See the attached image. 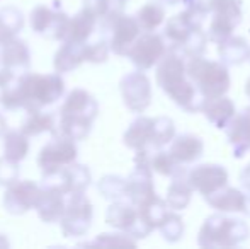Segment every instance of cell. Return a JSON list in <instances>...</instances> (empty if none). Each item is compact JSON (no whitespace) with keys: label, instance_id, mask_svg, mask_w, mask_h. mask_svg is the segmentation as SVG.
<instances>
[{"label":"cell","instance_id":"1","mask_svg":"<svg viewBox=\"0 0 250 249\" xmlns=\"http://www.w3.org/2000/svg\"><path fill=\"white\" fill-rule=\"evenodd\" d=\"M157 84L179 108L188 113H199L206 99L198 91L186 70V57L174 50H168L158 62Z\"/></svg>","mask_w":250,"mask_h":249},{"label":"cell","instance_id":"2","mask_svg":"<svg viewBox=\"0 0 250 249\" xmlns=\"http://www.w3.org/2000/svg\"><path fill=\"white\" fill-rule=\"evenodd\" d=\"M65 82L58 75H33L27 73L16 79L0 97V103L7 110L26 108V110H40L46 104L55 103L62 97Z\"/></svg>","mask_w":250,"mask_h":249},{"label":"cell","instance_id":"3","mask_svg":"<svg viewBox=\"0 0 250 249\" xmlns=\"http://www.w3.org/2000/svg\"><path fill=\"white\" fill-rule=\"evenodd\" d=\"M97 111L99 106L87 91H72L60 110V130L72 140L85 138L92 128Z\"/></svg>","mask_w":250,"mask_h":249},{"label":"cell","instance_id":"4","mask_svg":"<svg viewBox=\"0 0 250 249\" xmlns=\"http://www.w3.org/2000/svg\"><path fill=\"white\" fill-rule=\"evenodd\" d=\"M250 227L244 219L227 217L223 213L209 215L199 229L198 244L201 248H235L247 241Z\"/></svg>","mask_w":250,"mask_h":249},{"label":"cell","instance_id":"5","mask_svg":"<svg viewBox=\"0 0 250 249\" xmlns=\"http://www.w3.org/2000/svg\"><path fill=\"white\" fill-rule=\"evenodd\" d=\"M189 79L194 82L204 99L225 96L230 89V72L223 62L208 60L201 57H189L186 60Z\"/></svg>","mask_w":250,"mask_h":249},{"label":"cell","instance_id":"6","mask_svg":"<svg viewBox=\"0 0 250 249\" xmlns=\"http://www.w3.org/2000/svg\"><path fill=\"white\" fill-rule=\"evenodd\" d=\"M189 5H196L204 14H211L208 26V40L221 43L233 34L242 23V0H192Z\"/></svg>","mask_w":250,"mask_h":249},{"label":"cell","instance_id":"7","mask_svg":"<svg viewBox=\"0 0 250 249\" xmlns=\"http://www.w3.org/2000/svg\"><path fill=\"white\" fill-rule=\"evenodd\" d=\"M102 29L107 34V41L112 53L121 55V57L128 55L129 48L142 34V27H140L136 17L125 16L123 12H116L104 17Z\"/></svg>","mask_w":250,"mask_h":249},{"label":"cell","instance_id":"8","mask_svg":"<svg viewBox=\"0 0 250 249\" xmlns=\"http://www.w3.org/2000/svg\"><path fill=\"white\" fill-rule=\"evenodd\" d=\"M204 19H206V14L196 5H186L182 12L172 16L164 27V38L168 45V50L179 53L188 38L194 31L203 29Z\"/></svg>","mask_w":250,"mask_h":249},{"label":"cell","instance_id":"9","mask_svg":"<svg viewBox=\"0 0 250 249\" xmlns=\"http://www.w3.org/2000/svg\"><path fill=\"white\" fill-rule=\"evenodd\" d=\"M105 222L111 227H114V229L129 234L135 239H143L150 232H153V229L145 222L142 213L138 212V208L131 202L125 203L116 200V203H112L107 208Z\"/></svg>","mask_w":250,"mask_h":249},{"label":"cell","instance_id":"10","mask_svg":"<svg viewBox=\"0 0 250 249\" xmlns=\"http://www.w3.org/2000/svg\"><path fill=\"white\" fill-rule=\"evenodd\" d=\"M168 51V45L165 41L164 34H157L153 31H145L138 36V40L133 43L126 57L131 60L133 65L138 70H150L157 65L165 53Z\"/></svg>","mask_w":250,"mask_h":249},{"label":"cell","instance_id":"11","mask_svg":"<svg viewBox=\"0 0 250 249\" xmlns=\"http://www.w3.org/2000/svg\"><path fill=\"white\" fill-rule=\"evenodd\" d=\"M92 222V205L83 193H70L65 213L62 217V229L68 237L83 236Z\"/></svg>","mask_w":250,"mask_h":249},{"label":"cell","instance_id":"12","mask_svg":"<svg viewBox=\"0 0 250 249\" xmlns=\"http://www.w3.org/2000/svg\"><path fill=\"white\" fill-rule=\"evenodd\" d=\"M123 101L133 113H143L151 103V84L143 70L125 75L119 82Z\"/></svg>","mask_w":250,"mask_h":249},{"label":"cell","instance_id":"13","mask_svg":"<svg viewBox=\"0 0 250 249\" xmlns=\"http://www.w3.org/2000/svg\"><path fill=\"white\" fill-rule=\"evenodd\" d=\"M75 159H77L75 140L63 135L60 138H55L41 150L40 157H38V164H40V167L43 169L44 174H51L63 169V167L70 166V164H73Z\"/></svg>","mask_w":250,"mask_h":249},{"label":"cell","instance_id":"14","mask_svg":"<svg viewBox=\"0 0 250 249\" xmlns=\"http://www.w3.org/2000/svg\"><path fill=\"white\" fill-rule=\"evenodd\" d=\"M188 180L194 191L208 196L228 184V171L220 164H199L188 171Z\"/></svg>","mask_w":250,"mask_h":249},{"label":"cell","instance_id":"15","mask_svg":"<svg viewBox=\"0 0 250 249\" xmlns=\"http://www.w3.org/2000/svg\"><path fill=\"white\" fill-rule=\"evenodd\" d=\"M153 171L146 166H136L135 171L128 178V195L129 202L138 210L146 208L153 202H157L158 196L153 186Z\"/></svg>","mask_w":250,"mask_h":249},{"label":"cell","instance_id":"16","mask_svg":"<svg viewBox=\"0 0 250 249\" xmlns=\"http://www.w3.org/2000/svg\"><path fill=\"white\" fill-rule=\"evenodd\" d=\"M40 195L41 189L33 181H21V183L10 184V188L5 193V198H3V205H5L7 212L19 215L31 208H36Z\"/></svg>","mask_w":250,"mask_h":249},{"label":"cell","instance_id":"17","mask_svg":"<svg viewBox=\"0 0 250 249\" xmlns=\"http://www.w3.org/2000/svg\"><path fill=\"white\" fill-rule=\"evenodd\" d=\"M68 17L66 14H60L51 10L46 5H40L31 14V26L36 33L43 34L46 38H55V40H63L65 38V29Z\"/></svg>","mask_w":250,"mask_h":249},{"label":"cell","instance_id":"18","mask_svg":"<svg viewBox=\"0 0 250 249\" xmlns=\"http://www.w3.org/2000/svg\"><path fill=\"white\" fill-rule=\"evenodd\" d=\"M225 133L233 150V157L242 159L250 150V106L235 114L233 120L225 128Z\"/></svg>","mask_w":250,"mask_h":249},{"label":"cell","instance_id":"19","mask_svg":"<svg viewBox=\"0 0 250 249\" xmlns=\"http://www.w3.org/2000/svg\"><path fill=\"white\" fill-rule=\"evenodd\" d=\"M126 147L133 150L160 149L157 147V133H155V118L140 116L129 125L125 133Z\"/></svg>","mask_w":250,"mask_h":249},{"label":"cell","instance_id":"20","mask_svg":"<svg viewBox=\"0 0 250 249\" xmlns=\"http://www.w3.org/2000/svg\"><path fill=\"white\" fill-rule=\"evenodd\" d=\"M168 152L181 166H189V164L198 162L203 157L204 142L194 133H181V135L174 136L170 147H168Z\"/></svg>","mask_w":250,"mask_h":249},{"label":"cell","instance_id":"21","mask_svg":"<svg viewBox=\"0 0 250 249\" xmlns=\"http://www.w3.org/2000/svg\"><path fill=\"white\" fill-rule=\"evenodd\" d=\"M204 202L214 210L221 213H245V206H247V193L244 189L225 186L218 191L211 193V195L204 196Z\"/></svg>","mask_w":250,"mask_h":249},{"label":"cell","instance_id":"22","mask_svg":"<svg viewBox=\"0 0 250 249\" xmlns=\"http://www.w3.org/2000/svg\"><path fill=\"white\" fill-rule=\"evenodd\" d=\"M66 193L60 191L56 188L44 186L41 189L40 200H38L36 210L40 212V217L44 222H56V220H62L63 213L66 208Z\"/></svg>","mask_w":250,"mask_h":249},{"label":"cell","instance_id":"23","mask_svg":"<svg viewBox=\"0 0 250 249\" xmlns=\"http://www.w3.org/2000/svg\"><path fill=\"white\" fill-rule=\"evenodd\" d=\"M0 65L9 68L16 75L24 72V68H27L29 65V50L26 43L14 40V38L0 43Z\"/></svg>","mask_w":250,"mask_h":249},{"label":"cell","instance_id":"24","mask_svg":"<svg viewBox=\"0 0 250 249\" xmlns=\"http://www.w3.org/2000/svg\"><path fill=\"white\" fill-rule=\"evenodd\" d=\"M203 113L214 128L225 130L237 114V108H235V103L230 97L220 96L214 97V99H206L203 106Z\"/></svg>","mask_w":250,"mask_h":249},{"label":"cell","instance_id":"25","mask_svg":"<svg viewBox=\"0 0 250 249\" xmlns=\"http://www.w3.org/2000/svg\"><path fill=\"white\" fill-rule=\"evenodd\" d=\"M192 186L188 180V171L186 167L177 173L175 176H172V183L167 188V196H165V202H167L168 208L172 210H184L188 208V205L191 203L192 198Z\"/></svg>","mask_w":250,"mask_h":249},{"label":"cell","instance_id":"26","mask_svg":"<svg viewBox=\"0 0 250 249\" xmlns=\"http://www.w3.org/2000/svg\"><path fill=\"white\" fill-rule=\"evenodd\" d=\"M97 17L87 9H82L77 16L68 19L65 29V41H73V43H85L89 36L92 34L96 27Z\"/></svg>","mask_w":250,"mask_h":249},{"label":"cell","instance_id":"27","mask_svg":"<svg viewBox=\"0 0 250 249\" xmlns=\"http://www.w3.org/2000/svg\"><path fill=\"white\" fill-rule=\"evenodd\" d=\"M249 55H250V46L247 40L242 36H233L231 34L230 38L218 43V57L228 67L242 65L244 62L249 60Z\"/></svg>","mask_w":250,"mask_h":249},{"label":"cell","instance_id":"28","mask_svg":"<svg viewBox=\"0 0 250 249\" xmlns=\"http://www.w3.org/2000/svg\"><path fill=\"white\" fill-rule=\"evenodd\" d=\"M82 62H87V43L66 41L55 57V68L58 72H70Z\"/></svg>","mask_w":250,"mask_h":249},{"label":"cell","instance_id":"29","mask_svg":"<svg viewBox=\"0 0 250 249\" xmlns=\"http://www.w3.org/2000/svg\"><path fill=\"white\" fill-rule=\"evenodd\" d=\"M136 21H138L142 31H155L165 19V9L160 3L150 2L143 5L142 9L136 12Z\"/></svg>","mask_w":250,"mask_h":249},{"label":"cell","instance_id":"30","mask_svg":"<svg viewBox=\"0 0 250 249\" xmlns=\"http://www.w3.org/2000/svg\"><path fill=\"white\" fill-rule=\"evenodd\" d=\"M22 27V14L14 7L0 10V43L10 40Z\"/></svg>","mask_w":250,"mask_h":249},{"label":"cell","instance_id":"31","mask_svg":"<svg viewBox=\"0 0 250 249\" xmlns=\"http://www.w3.org/2000/svg\"><path fill=\"white\" fill-rule=\"evenodd\" d=\"M29 150V142H27V135L21 130V132H10L5 136V157L14 162H19L27 156Z\"/></svg>","mask_w":250,"mask_h":249},{"label":"cell","instance_id":"32","mask_svg":"<svg viewBox=\"0 0 250 249\" xmlns=\"http://www.w3.org/2000/svg\"><path fill=\"white\" fill-rule=\"evenodd\" d=\"M53 123H55V120H53L51 114L43 113V111H40V110H33L29 114H27L26 121L22 123V128L21 130H22L27 136L40 135V133L51 130Z\"/></svg>","mask_w":250,"mask_h":249},{"label":"cell","instance_id":"33","mask_svg":"<svg viewBox=\"0 0 250 249\" xmlns=\"http://www.w3.org/2000/svg\"><path fill=\"white\" fill-rule=\"evenodd\" d=\"M158 230H160L162 237L167 243H177L184 236V222H182V219L177 213L168 212L167 217L164 219V222L158 227Z\"/></svg>","mask_w":250,"mask_h":249},{"label":"cell","instance_id":"34","mask_svg":"<svg viewBox=\"0 0 250 249\" xmlns=\"http://www.w3.org/2000/svg\"><path fill=\"white\" fill-rule=\"evenodd\" d=\"M99 191L104 198L121 200L128 195V180H123L119 176H104L99 183Z\"/></svg>","mask_w":250,"mask_h":249},{"label":"cell","instance_id":"35","mask_svg":"<svg viewBox=\"0 0 250 249\" xmlns=\"http://www.w3.org/2000/svg\"><path fill=\"white\" fill-rule=\"evenodd\" d=\"M109 41L107 40H99L92 45H87V62H92V63H102L107 60V55H109Z\"/></svg>","mask_w":250,"mask_h":249},{"label":"cell","instance_id":"36","mask_svg":"<svg viewBox=\"0 0 250 249\" xmlns=\"http://www.w3.org/2000/svg\"><path fill=\"white\" fill-rule=\"evenodd\" d=\"M17 173H19L17 171V162L7 159V157L0 159V184H7V186L14 184L16 183Z\"/></svg>","mask_w":250,"mask_h":249},{"label":"cell","instance_id":"37","mask_svg":"<svg viewBox=\"0 0 250 249\" xmlns=\"http://www.w3.org/2000/svg\"><path fill=\"white\" fill-rule=\"evenodd\" d=\"M96 244H129L135 246V239L129 234H101L96 239Z\"/></svg>","mask_w":250,"mask_h":249},{"label":"cell","instance_id":"38","mask_svg":"<svg viewBox=\"0 0 250 249\" xmlns=\"http://www.w3.org/2000/svg\"><path fill=\"white\" fill-rule=\"evenodd\" d=\"M240 184H242V189H244L247 195H250V162L244 167V169H242Z\"/></svg>","mask_w":250,"mask_h":249},{"label":"cell","instance_id":"39","mask_svg":"<svg viewBox=\"0 0 250 249\" xmlns=\"http://www.w3.org/2000/svg\"><path fill=\"white\" fill-rule=\"evenodd\" d=\"M5 120H3V116H0V135H2L3 132H5Z\"/></svg>","mask_w":250,"mask_h":249},{"label":"cell","instance_id":"40","mask_svg":"<svg viewBox=\"0 0 250 249\" xmlns=\"http://www.w3.org/2000/svg\"><path fill=\"white\" fill-rule=\"evenodd\" d=\"M245 94H247L249 99H250V79L247 80V84H245Z\"/></svg>","mask_w":250,"mask_h":249},{"label":"cell","instance_id":"41","mask_svg":"<svg viewBox=\"0 0 250 249\" xmlns=\"http://www.w3.org/2000/svg\"><path fill=\"white\" fill-rule=\"evenodd\" d=\"M249 62H250V55H249Z\"/></svg>","mask_w":250,"mask_h":249},{"label":"cell","instance_id":"42","mask_svg":"<svg viewBox=\"0 0 250 249\" xmlns=\"http://www.w3.org/2000/svg\"><path fill=\"white\" fill-rule=\"evenodd\" d=\"M160 2H164V0H160Z\"/></svg>","mask_w":250,"mask_h":249},{"label":"cell","instance_id":"43","mask_svg":"<svg viewBox=\"0 0 250 249\" xmlns=\"http://www.w3.org/2000/svg\"><path fill=\"white\" fill-rule=\"evenodd\" d=\"M125 2H126V0H125Z\"/></svg>","mask_w":250,"mask_h":249}]
</instances>
